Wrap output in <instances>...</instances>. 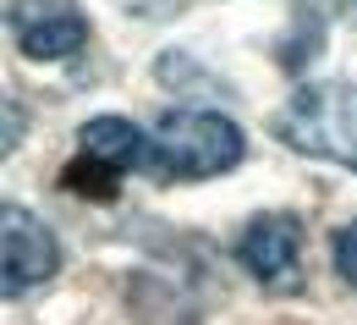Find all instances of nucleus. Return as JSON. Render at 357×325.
<instances>
[{
  "instance_id": "nucleus-1",
  "label": "nucleus",
  "mask_w": 357,
  "mask_h": 325,
  "mask_svg": "<svg viewBox=\"0 0 357 325\" xmlns=\"http://www.w3.org/2000/svg\"><path fill=\"white\" fill-rule=\"evenodd\" d=\"M275 138L308 160L357 171V83L324 78L291 89V99L275 110Z\"/></svg>"
},
{
  "instance_id": "nucleus-2",
  "label": "nucleus",
  "mask_w": 357,
  "mask_h": 325,
  "mask_svg": "<svg viewBox=\"0 0 357 325\" xmlns=\"http://www.w3.org/2000/svg\"><path fill=\"white\" fill-rule=\"evenodd\" d=\"M248 138L242 127L220 110H171L154 127V177L160 182H204L220 177L231 166H242Z\"/></svg>"
},
{
  "instance_id": "nucleus-3",
  "label": "nucleus",
  "mask_w": 357,
  "mask_h": 325,
  "mask_svg": "<svg viewBox=\"0 0 357 325\" xmlns=\"http://www.w3.org/2000/svg\"><path fill=\"white\" fill-rule=\"evenodd\" d=\"M236 259L264 292L297 298L303 292V226H297V215H253L236 232Z\"/></svg>"
},
{
  "instance_id": "nucleus-4",
  "label": "nucleus",
  "mask_w": 357,
  "mask_h": 325,
  "mask_svg": "<svg viewBox=\"0 0 357 325\" xmlns=\"http://www.w3.org/2000/svg\"><path fill=\"white\" fill-rule=\"evenodd\" d=\"M0 265H6L0 292L6 298H22V292H33L39 281H50L61 270V243H55V232L33 210L6 204L0 210Z\"/></svg>"
},
{
  "instance_id": "nucleus-5",
  "label": "nucleus",
  "mask_w": 357,
  "mask_h": 325,
  "mask_svg": "<svg viewBox=\"0 0 357 325\" xmlns=\"http://www.w3.org/2000/svg\"><path fill=\"white\" fill-rule=\"evenodd\" d=\"M6 28H11V45L28 61H66L89 39V22L72 0H11Z\"/></svg>"
},
{
  "instance_id": "nucleus-6",
  "label": "nucleus",
  "mask_w": 357,
  "mask_h": 325,
  "mask_svg": "<svg viewBox=\"0 0 357 325\" xmlns=\"http://www.w3.org/2000/svg\"><path fill=\"white\" fill-rule=\"evenodd\" d=\"M77 154L110 171H154V133H143L127 116H93L77 127Z\"/></svg>"
},
{
  "instance_id": "nucleus-7",
  "label": "nucleus",
  "mask_w": 357,
  "mask_h": 325,
  "mask_svg": "<svg viewBox=\"0 0 357 325\" xmlns=\"http://www.w3.org/2000/svg\"><path fill=\"white\" fill-rule=\"evenodd\" d=\"M116 177H121V171H110V166H99L89 154H77L61 182L72 187V193H89V198H116Z\"/></svg>"
},
{
  "instance_id": "nucleus-8",
  "label": "nucleus",
  "mask_w": 357,
  "mask_h": 325,
  "mask_svg": "<svg viewBox=\"0 0 357 325\" xmlns=\"http://www.w3.org/2000/svg\"><path fill=\"white\" fill-rule=\"evenodd\" d=\"M335 270H341V281L357 292V215L335 232Z\"/></svg>"
},
{
  "instance_id": "nucleus-9",
  "label": "nucleus",
  "mask_w": 357,
  "mask_h": 325,
  "mask_svg": "<svg viewBox=\"0 0 357 325\" xmlns=\"http://www.w3.org/2000/svg\"><path fill=\"white\" fill-rule=\"evenodd\" d=\"M17 143H22V110L6 99V149H17Z\"/></svg>"
},
{
  "instance_id": "nucleus-10",
  "label": "nucleus",
  "mask_w": 357,
  "mask_h": 325,
  "mask_svg": "<svg viewBox=\"0 0 357 325\" xmlns=\"http://www.w3.org/2000/svg\"><path fill=\"white\" fill-rule=\"evenodd\" d=\"M313 6H319V11H324V17H341V11H352L357 0H313Z\"/></svg>"
}]
</instances>
